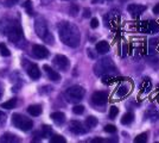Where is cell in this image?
<instances>
[{
    "instance_id": "f1b7e54d",
    "label": "cell",
    "mask_w": 159,
    "mask_h": 143,
    "mask_svg": "<svg viewBox=\"0 0 159 143\" xmlns=\"http://www.w3.org/2000/svg\"><path fill=\"white\" fill-rule=\"evenodd\" d=\"M42 132H43V136H44V137H48L49 135H51V132H52L51 127H49V125H44V127L42 128Z\"/></svg>"
},
{
    "instance_id": "4fadbf2b",
    "label": "cell",
    "mask_w": 159,
    "mask_h": 143,
    "mask_svg": "<svg viewBox=\"0 0 159 143\" xmlns=\"http://www.w3.org/2000/svg\"><path fill=\"white\" fill-rule=\"evenodd\" d=\"M27 74H29L30 78L35 79V80L38 79V78H40V70H39L37 65H35V63L30 65L29 68H27Z\"/></svg>"
},
{
    "instance_id": "d6986e66",
    "label": "cell",
    "mask_w": 159,
    "mask_h": 143,
    "mask_svg": "<svg viewBox=\"0 0 159 143\" xmlns=\"http://www.w3.org/2000/svg\"><path fill=\"white\" fill-rule=\"evenodd\" d=\"M133 119H134V114L132 112L125 113L121 118V124H123V125H128V124H131V123L133 122Z\"/></svg>"
},
{
    "instance_id": "7a4b0ae2",
    "label": "cell",
    "mask_w": 159,
    "mask_h": 143,
    "mask_svg": "<svg viewBox=\"0 0 159 143\" xmlns=\"http://www.w3.org/2000/svg\"><path fill=\"white\" fill-rule=\"evenodd\" d=\"M94 73L98 76H106V75H115L116 68L115 65L109 57H103L98 60L94 66Z\"/></svg>"
},
{
    "instance_id": "44dd1931",
    "label": "cell",
    "mask_w": 159,
    "mask_h": 143,
    "mask_svg": "<svg viewBox=\"0 0 159 143\" xmlns=\"http://www.w3.org/2000/svg\"><path fill=\"white\" fill-rule=\"evenodd\" d=\"M129 87L127 83H125V85H122V86H120L119 88H118V92H116V94L119 96V97H123V96H126L127 93L129 92Z\"/></svg>"
},
{
    "instance_id": "ab89813d",
    "label": "cell",
    "mask_w": 159,
    "mask_h": 143,
    "mask_svg": "<svg viewBox=\"0 0 159 143\" xmlns=\"http://www.w3.org/2000/svg\"><path fill=\"white\" fill-rule=\"evenodd\" d=\"M98 1V0H93V4H96Z\"/></svg>"
},
{
    "instance_id": "9a60e30c",
    "label": "cell",
    "mask_w": 159,
    "mask_h": 143,
    "mask_svg": "<svg viewBox=\"0 0 159 143\" xmlns=\"http://www.w3.org/2000/svg\"><path fill=\"white\" fill-rule=\"evenodd\" d=\"M96 53L98 54H107L109 51V44L107 43L106 41H100L96 43Z\"/></svg>"
},
{
    "instance_id": "9c48e42d",
    "label": "cell",
    "mask_w": 159,
    "mask_h": 143,
    "mask_svg": "<svg viewBox=\"0 0 159 143\" xmlns=\"http://www.w3.org/2000/svg\"><path fill=\"white\" fill-rule=\"evenodd\" d=\"M69 130L75 135H83L86 132V129L83 128L82 123L78 121H71L69 123Z\"/></svg>"
},
{
    "instance_id": "8d00e7d4",
    "label": "cell",
    "mask_w": 159,
    "mask_h": 143,
    "mask_svg": "<svg viewBox=\"0 0 159 143\" xmlns=\"http://www.w3.org/2000/svg\"><path fill=\"white\" fill-rule=\"evenodd\" d=\"M153 13H156V15H158L159 13V2L153 7Z\"/></svg>"
},
{
    "instance_id": "7402d4cb",
    "label": "cell",
    "mask_w": 159,
    "mask_h": 143,
    "mask_svg": "<svg viewBox=\"0 0 159 143\" xmlns=\"http://www.w3.org/2000/svg\"><path fill=\"white\" fill-rule=\"evenodd\" d=\"M24 7L26 10L27 15H30V16L33 15V8H32V1H31V0H26V1L24 2Z\"/></svg>"
},
{
    "instance_id": "836d02e7",
    "label": "cell",
    "mask_w": 159,
    "mask_h": 143,
    "mask_svg": "<svg viewBox=\"0 0 159 143\" xmlns=\"http://www.w3.org/2000/svg\"><path fill=\"white\" fill-rule=\"evenodd\" d=\"M18 1H19V0H6L5 4H6V6H13V5H15Z\"/></svg>"
},
{
    "instance_id": "3957f363",
    "label": "cell",
    "mask_w": 159,
    "mask_h": 143,
    "mask_svg": "<svg viewBox=\"0 0 159 143\" xmlns=\"http://www.w3.org/2000/svg\"><path fill=\"white\" fill-rule=\"evenodd\" d=\"M35 31L37 34V36L39 38H42L43 41H45L49 44H53V37L50 34V31L48 29L45 19L43 17H38L35 20Z\"/></svg>"
},
{
    "instance_id": "f546056e",
    "label": "cell",
    "mask_w": 159,
    "mask_h": 143,
    "mask_svg": "<svg viewBox=\"0 0 159 143\" xmlns=\"http://www.w3.org/2000/svg\"><path fill=\"white\" fill-rule=\"evenodd\" d=\"M73 112L75 114H82L84 112V106L82 105H75L73 109Z\"/></svg>"
},
{
    "instance_id": "e0dca14e",
    "label": "cell",
    "mask_w": 159,
    "mask_h": 143,
    "mask_svg": "<svg viewBox=\"0 0 159 143\" xmlns=\"http://www.w3.org/2000/svg\"><path fill=\"white\" fill-rule=\"evenodd\" d=\"M43 111V109H42V105H38V104H35V105H30L27 107V112L30 113L31 116H33V117H37L39 116L40 113Z\"/></svg>"
},
{
    "instance_id": "5b68a950",
    "label": "cell",
    "mask_w": 159,
    "mask_h": 143,
    "mask_svg": "<svg viewBox=\"0 0 159 143\" xmlns=\"http://www.w3.org/2000/svg\"><path fill=\"white\" fill-rule=\"evenodd\" d=\"M12 123L15 128H18L22 131H29L33 127V122L31 121L30 118L25 117L23 114H19V113H15L12 116Z\"/></svg>"
},
{
    "instance_id": "1f68e13d",
    "label": "cell",
    "mask_w": 159,
    "mask_h": 143,
    "mask_svg": "<svg viewBox=\"0 0 159 143\" xmlns=\"http://www.w3.org/2000/svg\"><path fill=\"white\" fill-rule=\"evenodd\" d=\"M90 26H91V29H96L98 26V18H93L90 20Z\"/></svg>"
},
{
    "instance_id": "d4e9b609",
    "label": "cell",
    "mask_w": 159,
    "mask_h": 143,
    "mask_svg": "<svg viewBox=\"0 0 159 143\" xmlns=\"http://www.w3.org/2000/svg\"><path fill=\"white\" fill-rule=\"evenodd\" d=\"M0 54H1L2 56H5V57L10 56V54H11L5 43H0Z\"/></svg>"
},
{
    "instance_id": "cb8c5ba5",
    "label": "cell",
    "mask_w": 159,
    "mask_h": 143,
    "mask_svg": "<svg viewBox=\"0 0 159 143\" xmlns=\"http://www.w3.org/2000/svg\"><path fill=\"white\" fill-rule=\"evenodd\" d=\"M50 142L51 143H65V138L63 137V136H60V135H55L52 136L51 138H50Z\"/></svg>"
},
{
    "instance_id": "83f0119b",
    "label": "cell",
    "mask_w": 159,
    "mask_h": 143,
    "mask_svg": "<svg viewBox=\"0 0 159 143\" xmlns=\"http://www.w3.org/2000/svg\"><path fill=\"white\" fill-rule=\"evenodd\" d=\"M77 13H78V6L75 5V4H73L70 6V8H69V15L71 16V17H76Z\"/></svg>"
},
{
    "instance_id": "7c38bea8",
    "label": "cell",
    "mask_w": 159,
    "mask_h": 143,
    "mask_svg": "<svg viewBox=\"0 0 159 143\" xmlns=\"http://www.w3.org/2000/svg\"><path fill=\"white\" fill-rule=\"evenodd\" d=\"M44 70H45V73L48 74L49 76V79L51 80V81H55V83H58L60 80H61V75L56 72V70H53L51 67H49L48 65H44Z\"/></svg>"
},
{
    "instance_id": "ac0fdd59",
    "label": "cell",
    "mask_w": 159,
    "mask_h": 143,
    "mask_svg": "<svg viewBox=\"0 0 159 143\" xmlns=\"http://www.w3.org/2000/svg\"><path fill=\"white\" fill-rule=\"evenodd\" d=\"M98 121L96 117L89 116V117H87V119H86V127L89 129H93L98 125Z\"/></svg>"
},
{
    "instance_id": "ba28073f",
    "label": "cell",
    "mask_w": 159,
    "mask_h": 143,
    "mask_svg": "<svg viewBox=\"0 0 159 143\" xmlns=\"http://www.w3.org/2000/svg\"><path fill=\"white\" fill-rule=\"evenodd\" d=\"M53 65L61 70H67L69 68V60L64 55H56L53 57Z\"/></svg>"
},
{
    "instance_id": "d590c367",
    "label": "cell",
    "mask_w": 159,
    "mask_h": 143,
    "mask_svg": "<svg viewBox=\"0 0 159 143\" xmlns=\"http://www.w3.org/2000/svg\"><path fill=\"white\" fill-rule=\"evenodd\" d=\"M87 53H88V56H90L91 59H95V57H96V55L93 53V50H91V49H88V50H87Z\"/></svg>"
},
{
    "instance_id": "8992f818",
    "label": "cell",
    "mask_w": 159,
    "mask_h": 143,
    "mask_svg": "<svg viewBox=\"0 0 159 143\" xmlns=\"http://www.w3.org/2000/svg\"><path fill=\"white\" fill-rule=\"evenodd\" d=\"M91 101L93 104L96 106H102L106 105V103L108 101V93L107 92H103V91H98V92H95L91 97Z\"/></svg>"
},
{
    "instance_id": "5bb4252c",
    "label": "cell",
    "mask_w": 159,
    "mask_h": 143,
    "mask_svg": "<svg viewBox=\"0 0 159 143\" xmlns=\"http://www.w3.org/2000/svg\"><path fill=\"white\" fill-rule=\"evenodd\" d=\"M0 142L1 143H13V142H20V138L17 137L13 134H4V135L0 137Z\"/></svg>"
},
{
    "instance_id": "30bf717a",
    "label": "cell",
    "mask_w": 159,
    "mask_h": 143,
    "mask_svg": "<svg viewBox=\"0 0 159 143\" xmlns=\"http://www.w3.org/2000/svg\"><path fill=\"white\" fill-rule=\"evenodd\" d=\"M32 53H33V55H35L37 59H45V57L49 56L48 49H46L45 47L39 45V44H35L32 47Z\"/></svg>"
},
{
    "instance_id": "52a82bcc",
    "label": "cell",
    "mask_w": 159,
    "mask_h": 143,
    "mask_svg": "<svg viewBox=\"0 0 159 143\" xmlns=\"http://www.w3.org/2000/svg\"><path fill=\"white\" fill-rule=\"evenodd\" d=\"M6 32H7L8 41H11V42H13V43H18V42L23 38L22 30H20L18 26H11Z\"/></svg>"
},
{
    "instance_id": "484cf974",
    "label": "cell",
    "mask_w": 159,
    "mask_h": 143,
    "mask_svg": "<svg viewBox=\"0 0 159 143\" xmlns=\"http://www.w3.org/2000/svg\"><path fill=\"white\" fill-rule=\"evenodd\" d=\"M151 86H152L151 80H150V79H145L143 85H141V88H143L144 92H149V91L151 90Z\"/></svg>"
},
{
    "instance_id": "4316f807",
    "label": "cell",
    "mask_w": 159,
    "mask_h": 143,
    "mask_svg": "<svg viewBox=\"0 0 159 143\" xmlns=\"http://www.w3.org/2000/svg\"><path fill=\"white\" fill-rule=\"evenodd\" d=\"M118 113H119V109L116 106H112L111 110H109V118L111 119H115V117L118 116Z\"/></svg>"
},
{
    "instance_id": "f35d334b",
    "label": "cell",
    "mask_w": 159,
    "mask_h": 143,
    "mask_svg": "<svg viewBox=\"0 0 159 143\" xmlns=\"http://www.w3.org/2000/svg\"><path fill=\"white\" fill-rule=\"evenodd\" d=\"M1 96H2V88L0 87V98H1Z\"/></svg>"
},
{
    "instance_id": "2e32d148",
    "label": "cell",
    "mask_w": 159,
    "mask_h": 143,
    "mask_svg": "<svg viewBox=\"0 0 159 143\" xmlns=\"http://www.w3.org/2000/svg\"><path fill=\"white\" fill-rule=\"evenodd\" d=\"M51 119H52L56 124H58V125H61V124H63L64 122H65V114L63 112H53L51 113Z\"/></svg>"
},
{
    "instance_id": "d6a6232c",
    "label": "cell",
    "mask_w": 159,
    "mask_h": 143,
    "mask_svg": "<svg viewBox=\"0 0 159 143\" xmlns=\"http://www.w3.org/2000/svg\"><path fill=\"white\" fill-rule=\"evenodd\" d=\"M5 122H6V114L2 111H0V125L5 124Z\"/></svg>"
},
{
    "instance_id": "6da1fadb",
    "label": "cell",
    "mask_w": 159,
    "mask_h": 143,
    "mask_svg": "<svg viewBox=\"0 0 159 143\" xmlns=\"http://www.w3.org/2000/svg\"><path fill=\"white\" fill-rule=\"evenodd\" d=\"M57 29H58L60 38L64 44L70 48L78 47L80 41H81V35L76 25L69 22H62L58 24Z\"/></svg>"
},
{
    "instance_id": "74e56055",
    "label": "cell",
    "mask_w": 159,
    "mask_h": 143,
    "mask_svg": "<svg viewBox=\"0 0 159 143\" xmlns=\"http://www.w3.org/2000/svg\"><path fill=\"white\" fill-rule=\"evenodd\" d=\"M93 143H98V142H106V140H102V138H94L93 141H91Z\"/></svg>"
},
{
    "instance_id": "8fae6325",
    "label": "cell",
    "mask_w": 159,
    "mask_h": 143,
    "mask_svg": "<svg viewBox=\"0 0 159 143\" xmlns=\"http://www.w3.org/2000/svg\"><path fill=\"white\" fill-rule=\"evenodd\" d=\"M145 10H146V6L145 5H139V4H131V5H128V7H127V11L133 17L140 16Z\"/></svg>"
},
{
    "instance_id": "4dcf8cb0",
    "label": "cell",
    "mask_w": 159,
    "mask_h": 143,
    "mask_svg": "<svg viewBox=\"0 0 159 143\" xmlns=\"http://www.w3.org/2000/svg\"><path fill=\"white\" fill-rule=\"evenodd\" d=\"M105 131L109 132V134H115L116 132V128L114 125H112V124H107L106 127H105Z\"/></svg>"
},
{
    "instance_id": "ffe728a7",
    "label": "cell",
    "mask_w": 159,
    "mask_h": 143,
    "mask_svg": "<svg viewBox=\"0 0 159 143\" xmlns=\"http://www.w3.org/2000/svg\"><path fill=\"white\" fill-rule=\"evenodd\" d=\"M15 105H17V99L13 98V99L7 100V101H5V103H2V104H1V107H2V109H6V110H11V109H15Z\"/></svg>"
},
{
    "instance_id": "277c9868",
    "label": "cell",
    "mask_w": 159,
    "mask_h": 143,
    "mask_svg": "<svg viewBox=\"0 0 159 143\" xmlns=\"http://www.w3.org/2000/svg\"><path fill=\"white\" fill-rule=\"evenodd\" d=\"M84 94H86V90L83 87L78 86V85H75V86H71V87H69L67 90L65 98H67L69 103H78V101L82 100Z\"/></svg>"
},
{
    "instance_id": "e575fe53",
    "label": "cell",
    "mask_w": 159,
    "mask_h": 143,
    "mask_svg": "<svg viewBox=\"0 0 159 143\" xmlns=\"http://www.w3.org/2000/svg\"><path fill=\"white\" fill-rule=\"evenodd\" d=\"M90 15H91L90 10H89V8H84L83 10V17L84 18H89Z\"/></svg>"
},
{
    "instance_id": "603a6c76",
    "label": "cell",
    "mask_w": 159,
    "mask_h": 143,
    "mask_svg": "<svg viewBox=\"0 0 159 143\" xmlns=\"http://www.w3.org/2000/svg\"><path fill=\"white\" fill-rule=\"evenodd\" d=\"M134 142L136 143H146L147 142V134L144 132V134L138 135L136 138H134Z\"/></svg>"
}]
</instances>
